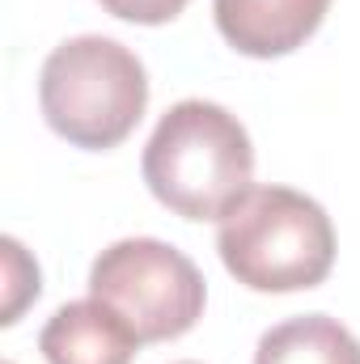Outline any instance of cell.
<instances>
[{
	"label": "cell",
	"mask_w": 360,
	"mask_h": 364,
	"mask_svg": "<svg viewBox=\"0 0 360 364\" xmlns=\"http://www.w3.org/2000/svg\"><path fill=\"white\" fill-rule=\"evenodd\" d=\"M144 182L182 220H221L255 182V149L238 114L186 97L162 114L144 144Z\"/></svg>",
	"instance_id": "1"
},
{
	"label": "cell",
	"mask_w": 360,
	"mask_h": 364,
	"mask_svg": "<svg viewBox=\"0 0 360 364\" xmlns=\"http://www.w3.org/2000/svg\"><path fill=\"white\" fill-rule=\"evenodd\" d=\"M216 250L225 272L255 292H301L335 267V225L292 186H250L221 216Z\"/></svg>",
	"instance_id": "2"
},
{
	"label": "cell",
	"mask_w": 360,
	"mask_h": 364,
	"mask_svg": "<svg viewBox=\"0 0 360 364\" xmlns=\"http://www.w3.org/2000/svg\"><path fill=\"white\" fill-rule=\"evenodd\" d=\"M38 106L47 127L77 149L123 144L149 106V77L136 51L106 34L60 43L38 73Z\"/></svg>",
	"instance_id": "3"
},
{
	"label": "cell",
	"mask_w": 360,
	"mask_h": 364,
	"mask_svg": "<svg viewBox=\"0 0 360 364\" xmlns=\"http://www.w3.org/2000/svg\"><path fill=\"white\" fill-rule=\"evenodd\" d=\"M90 296L110 305L140 343H166L203 318L208 284L199 267L157 237H123L90 267Z\"/></svg>",
	"instance_id": "4"
},
{
	"label": "cell",
	"mask_w": 360,
	"mask_h": 364,
	"mask_svg": "<svg viewBox=\"0 0 360 364\" xmlns=\"http://www.w3.org/2000/svg\"><path fill=\"white\" fill-rule=\"evenodd\" d=\"M327 9L331 0H212L221 38L250 60L297 51L322 26Z\"/></svg>",
	"instance_id": "5"
},
{
	"label": "cell",
	"mask_w": 360,
	"mask_h": 364,
	"mask_svg": "<svg viewBox=\"0 0 360 364\" xmlns=\"http://www.w3.org/2000/svg\"><path fill=\"white\" fill-rule=\"evenodd\" d=\"M38 348L47 364H132L140 339L110 305L90 296L60 305L47 318Z\"/></svg>",
	"instance_id": "6"
},
{
	"label": "cell",
	"mask_w": 360,
	"mask_h": 364,
	"mask_svg": "<svg viewBox=\"0 0 360 364\" xmlns=\"http://www.w3.org/2000/svg\"><path fill=\"white\" fill-rule=\"evenodd\" d=\"M255 364H360V339L331 314H301L259 339Z\"/></svg>",
	"instance_id": "7"
},
{
	"label": "cell",
	"mask_w": 360,
	"mask_h": 364,
	"mask_svg": "<svg viewBox=\"0 0 360 364\" xmlns=\"http://www.w3.org/2000/svg\"><path fill=\"white\" fill-rule=\"evenodd\" d=\"M0 250H4V314H0V322L13 326L21 318V309L38 296V263L21 250L17 237H4Z\"/></svg>",
	"instance_id": "8"
},
{
	"label": "cell",
	"mask_w": 360,
	"mask_h": 364,
	"mask_svg": "<svg viewBox=\"0 0 360 364\" xmlns=\"http://www.w3.org/2000/svg\"><path fill=\"white\" fill-rule=\"evenodd\" d=\"M106 13L123 17V21H136V26H166L174 21L191 0H97Z\"/></svg>",
	"instance_id": "9"
},
{
	"label": "cell",
	"mask_w": 360,
	"mask_h": 364,
	"mask_svg": "<svg viewBox=\"0 0 360 364\" xmlns=\"http://www.w3.org/2000/svg\"><path fill=\"white\" fill-rule=\"evenodd\" d=\"M182 364H195V360H182Z\"/></svg>",
	"instance_id": "10"
}]
</instances>
